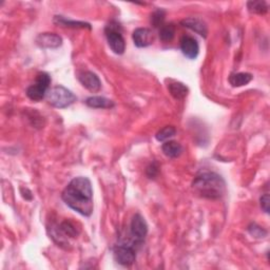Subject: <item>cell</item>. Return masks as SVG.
I'll return each mask as SVG.
<instances>
[{
    "label": "cell",
    "mask_w": 270,
    "mask_h": 270,
    "mask_svg": "<svg viewBox=\"0 0 270 270\" xmlns=\"http://www.w3.org/2000/svg\"><path fill=\"white\" fill-rule=\"evenodd\" d=\"M62 201L71 209L83 216H90L93 212V190L89 179L75 177L62 191Z\"/></svg>",
    "instance_id": "1"
},
{
    "label": "cell",
    "mask_w": 270,
    "mask_h": 270,
    "mask_svg": "<svg viewBox=\"0 0 270 270\" xmlns=\"http://www.w3.org/2000/svg\"><path fill=\"white\" fill-rule=\"evenodd\" d=\"M225 181L216 173L205 172L195 177L192 183V188L202 197L221 198L225 193Z\"/></svg>",
    "instance_id": "2"
},
{
    "label": "cell",
    "mask_w": 270,
    "mask_h": 270,
    "mask_svg": "<svg viewBox=\"0 0 270 270\" xmlns=\"http://www.w3.org/2000/svg\"><path fill=\"white\" fill-rule=\"evenodd\" d=\"M46 97L50 105L58 109L68 108V107L74 104L77 99L72 91L62 86H57L49 90Z\"/></svg>",
    "instance_id": "3"
},
{
    "label": "cell",
    "mask_w": 270,
    "mask_h": 270,
    "mask_svg": "<svg viewBox=\"0 0 270 270\" xmlns=\"http://www.w3.org/2000/svg\"><path fill=\"white\" fill-rule=\"evenodd\" d=\"M51 77L46 72H41L37 75L36 81L27 89V95L34 102H40L47 96Z\"/></svg>",
    "instance_id": "4"
},
{
    "label": "cell",
    "mask_w": 270,
    "mask_h": 270,
    "mask_svg": "<svg viewBox=\"0 0 270 270\" xmlns=\"http://www.w3.org/2000/svg\"><path fill=\"white\" fill-rule=\"evenodd\" d=\"M106 36L111 50L115 54H123L126 50V42L122 33L118 31V26L109 25L106 29Z\"/></svg>",
    "instance_id": "5"
},
{
    "label": "cell",
    "mask_w": 270,
    "mask_h": 270,
    "mask_svg": "<svg viewBox=\"0 0 270 270\" xmlns=\"http://www.w3.org/2000/svg\"><path fill=\"white\" fill-rule=\"evenodd\" d=\"M114 258L118 264L123 266H130L135 262L136 253L130 245H118L114 248Z\"/></svg>",
    "instance_id": "6"
},
{
    "label": "cell",
    "mask_w": 270,
    "mask_h": 270,
    "mask_svg": "<svg viewBox=\"0 0 270 270\" xmlns=\"http://www.w3.org/2000/svg\"><path fill=\"white\" fill-rule=\"evenodd\" d=\"M130 231H131V236L134 238L135 242H137V243H141L147 236L148 225L145 221V218L140 215H138V213L137 215H135L132 218Z\"/></svg>",
    "instance_id": "7"
},
{
    "label": "cell",
    "mask_w": 270,
    "mask_h": 270,
    "mask_svg": "<svg viewBox=\"0 0 270 270\" xmlns=\"http://www.w3.org/2000/svg\"><path fill=\"white\" fill-rule=\"evenodd\" d=\"M132 38L134 45L137 48H146L153 44L154 33L150 29H147V27H138L133 32Z\"/></svg>",
    "instance_id": "8"
},
{
    "label": "cell",
    "mask_w": 270,
    "mask_h": 270,
    "mask_svg": "<svg viewBox=\"0 0 270 270\" xmlns=\"http://www.w3.org/2000/svg\"><path fill=\"white\" fill-rule=\"evenodd\" d=\"M181 50L187 58L195 59L200 53V46L195 38L185 35L181 39Z\"/></svg>",
    "instance_id": "9"
},
{
    "label": "cell",
    "mask_w": 270,
    "mask_h": 270,
    "mask_svg": "<svg viewBox=\"0 0 270 270\" xmlns=\"http://www.w3.org/2000/svg\"><path fill=\"white\" fill-rule=\"evenodd\" d=\"M78 81H81L84 88L93 92V93L102 89V82L99 77L95 73L90 72V71H86V72H81L78 74Z\"/></svg>",
    "instance_id": "10"
},
{
    "label": "cell",
    "mask_w": 270,
    "mask_h": 270,
    "mask_svg": "<svg viewBox=\"0 0 270 270\" xmlns=\"http://www.w3.org/2000/svg\"><path fill=\"white\" fill-rule=\"evenodd\" d=\"M36 45L42 49H56L62 45V38L55 33H41L36 37Z\"/></svg>",
    "instance_id": "11"
},
{
    "label": "cell",
    "mask_w": 270,
    "mask_h": 270,
    "mask_svg": "<svg viewBox=\"0 0 270 270\" xmlns=\"http://www.w3.org/2000/svg\"><path fill=\"white\" fill-rule=\"evenodd\" d=\"M184 27H188V29H190L191 31L195 32L196 34L201 35L202 37H207V33H208V29H207V26L205 25V23H203V21L201 19H197V18H186L182 20L181 23Z\"/></svg>",
    "instance_id": "12"
},
{
    "label": "cell",
    "mask_w": 270,
    "mask_h": 270,
    "mask_svg": "<svg viewBox=\"0 0 270 270\" xmlns=\"http://www.w3.org/2000/svg\"><path fill=\"white\" fill-rule=\"evenodd\" d=\"M87 106L94 109H111L114 107V103L111 99H108L103 96H91L87 98Z\"/></svg>",
    "instance_id": "13"
},
{
    "label": "cell",
    "mask_w": 270,
    "mask_h": 270,
    "mask_svg": "<svg viewBox=\"0 0 270 270\" xmlns=\"http://www.w3.org/2000/svg\"><path fill=\"white\" fill-rule=\"evenodd\" d=\"M162 150L166 156H168V158L175 159V158H179V156L182 154L183 147L181 144L177 143V141L169 140V141H166L165 144H162Z\"/></svg>",
    "instance_id": "14"
},
{
    "label": "cell",
    "mask_w": 270,
    "mask_h": 270,
    "mask_svg": "<svg viewBox=\"0 0 270 270\" xmlns=\"http://www.w3.org/2000/svg\"><path fill=\"white\" fill-rule=\"evenodd\" d=\"M54 24L60 26V27H81V29H89L91 30V26L87 23H82V21H74V20H69L62 16H55L54 17Z\"/></svg>",
    "instance_id": "15"
},
{
    "label": "cell",
    "mask_w": 270,
    "mask_h": 270,
    "mask_svg": "<svg viewBox=\"0 0 270 270\" xmlns=\"http://www.w3.org/2000/svg\"><path fill=\"white\" fill-rule=\"evenodd\" d=\"M253 76L250 73H234L229 77V82L232 87H243L252 81Z\"/></svg>",
    "instance_id": "16"
},
{
    "label": "cell",
    "mask_w": 270,
    "mask_h": 270,
    "mask_svg": "<svg viewBox=\"0 0 270 270\" xmlns=\"http://www.w3.org/2000/svg\"><path fill=\"white\" fill-rule=\"evenodd\" d=\"M168 90L171 95L175 98V99H183L188 95V88L185 86L184 83L182 82H171L169 83L168 86Z\"/></svg>",
    "instance_id": "17"
},
{
    "label": "cell",
    "mask_w": 270,
    "mask_h": 270,
    "mask_svg": "<svg viewBox=\"0 0 270 270\" xmlns=\"http://www.w3.org/2000/svg\"><path fill=\"white\" fill-rule=\"evenodd\" d=\"M247 8L249 12L253 14H259V15H263V14L267 13L268 5L263 0H257V1H249L247 3Z\"/></svg>",
    "instance_id": "18"
},
{
    "label": "cell",
    "mask_w": 270,
    "mask_h": 270,
    "mask_svg": "<svg viewBox=\"0 0 270 270\" xmlns=\"http://www.w3.org/2000/svg\"><path fill=\"white\" fill-rule=\"evenodd\" d=\"M175 34V27L172 24L162 25L160 30V38L162 41H170L172 40Z\"/></svg>",
    "instance_id": "19"
},
{
    "label": "cell",
    "mask_w": 270,
    "mask_h": 270,
    "mask_svg": "<svg viewBox=\"0 0 270 270\" xmlns=\"http://www.w3.org/2000/svg\"><path fill=\"white\" fill-rule=\"evenodd\" d=\"M176 133V129L173 126H166L165 128H162L155 135V138L159 141H166L167 139L171 138L174 136Z\"/></svg>",
    "instance_id": "20"
},
{
    "label": "cell",
    "mask_w": 270,
    "mask_h": 270,
    "mask_svg": "<svg viewBox=\"0 0 270 270\" xmlns=\"http://www.w3.org/2000/svg\"><path fill=\"white\" fill-rule=\"evenodd\" d=\"M164 19H165V12L161 9L156 10L151 15V24L153 25L154 27H162V24H164Z\"/></svg>",
    "instance_id": "21"
},
{
    "label": "cell",
    "mask_w": 270,
    "mask_h": 270,
    "mask_svg": "<svg viewBox=\"0 0 270 270\" xmlns=\"http://www.w3.org/2000/svg\"><path fill=\"white\" fill-rule=\"evenodd\" d=\"M159 171H160L159 164L156 162H153L152 164H150L147 167L146 173H147V176L149 177V179H155L156 175L159 174Z\"/></svg>",
    "instance_id": "22"
},
{
    "label": "cell",
    "mask_w": 270,
    "mask_h": 270,
    "mask_svg": "<svg viewBox=\"0 0 270 270\" xmlns=\"http://www.w3.org/2000/svg\"><path fill=\"white\" fill-rule=\"evenodd\" d=\"M248 230H249V232L251 233V236L253 237H257V238H264L267 232L261 228V227L257 226L255 224H253V228H251V227H249V228H248Z\"/></svg>",
    "instance_id": "23"
},
{
    "label": "cell",
    "mask_w": 270,
    "mask_h": 270,
    "mask_svg": "<svg viewBox=\"0 0 270 270\" xmlns=\"http://www.w3.org/2000/svg\"><path fill=\"white\" fill-rule=\"evenodd\" d=\"M261 207L266 213H269V194L265 193L261 197Z\"/></svg>",
    "instance_id": "24"
}]
</instances>
